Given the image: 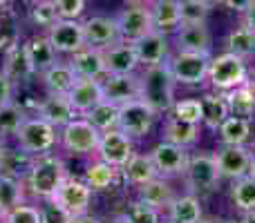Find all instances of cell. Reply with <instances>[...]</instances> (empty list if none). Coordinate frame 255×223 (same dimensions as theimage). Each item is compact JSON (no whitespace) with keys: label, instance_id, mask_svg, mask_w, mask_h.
Listing matches in <instances>:
<instances>
[{"label":"cell","instance_id":"cell-54","mask_svg":"<svg viewBox=\"0 0 255 223\" xmlns=\"http://www.w3.org/2000/svg\"><path fill=\"white\" fill-rule=\"evenodd\" d=\"M249 174L255 176V149L251 152V170H249Z\"/></svg>","mask_w":255,"mask_h":223},{"label":"cell","instance_id":"cell-16","mask_svg":"<svg viewBox=\"0 0 255 223\" xmlns=\"http://www.w3.org/2000/svg\"><path fill=\"white\" fill-rule=\"evenodd\" d=\"M101 85L106 101H112L117 105H124L132 98L141 96V76H136L134 72H130V74H106V80Z\"/></svg>","mask_w":255,"mask_h":223},{"label":"cell","instance_id":"cell-1","mask_svg":"<svg viewBox=\"0 0 255 223\" xmlns=\"http://www.w3.org/2000/svg\"><path fill=\"white\" fill-rule=\"evenodd\" d=\"M157 114H166L175 105V76L168 67V58L157 65H148L141 74V96Z\"/></svg>","mask_w":255,"mask_h":223},{"label":"cell","instance_id":"cell-6","mask_svg":"<svg viewBox=\"0 0 255 223\" xmlns=\"http://www.w3.org/2000/svg\"><path fill=\"white\" fill-rule=\"evenodd\" d=\"M159 114L143 101V98H132V101L119 105V121H117V127L121 132H126L132 139H139V136H145L154 125V118Z\"/></svg>","mask_w":255,"mask_h":223},{"label":"cell","instance_id":"cell-53","mask_svg":"<svg viewBox=\"0 0 255 223\" xmlns=\"http://www.w3.org/2000/svg\"><path fill=\"white\" fill-rule=\"evenodd\" d=\"M4 154H7V148H4V136L0 134V161H2Z\"/></svg>","mask_w":255,"mask_h":223},{"label":"cell","instance_id":"cell-5","mask_svg":"<svg viewBox=\"0 0 255 223\" xmlns=\"http://www.w3.org/2000/svg\"><path fill=\"white\" fill-rule=\"evenodd\" d=\"M101 132L88 121V118H79L70 121L67 125H63L61 134H58V143L63 145V149L70 154H90L97 152Z\"/></svg>","mask_w":255,"mask_h":223},{"label":"cell","instance_id":"cell-37","mask_svg":"<svg viewBox=\"0 0 255 223\" xmlns=\"http://www.w3.org/2000/svg\"><path fill=\"white\" fill-rule=\"evenodd\" d=\"M117 170H119V167H115L99 158L97 163H92V165L85 170L83 181L90 185L92 192H97V190H108L117 181Z\"/></svg>","mask_w":255,"mask_h":223},{"label":"cell","instance_id":"cell-11","mask_svg":"<svg viewBox=\"0 0 255 223\" xmlns=\"http://www.w3.org/2000/svg\"><path fill=\"white\" fill-rule=\"evenodd\" d=\"M117 25H119L121 38L124 40H136L143 34H148L152 27V13H150V4L148 2H136L132 0L130 4L115 18Z\"/></svg>","mask_w":255,"mask_h":223},{"label":"cell","instance_id":"cell-9","mask_svg":"<svg viewBox=\"0 0 255 223\" xmlns=\"http://www.w3.org/2000/svg\"><path fill=\"white\" fill-rule=\"evenodd\" d=\"M97 154L101 161L110 163L115 167H124L128 158L134 154V145H132V136H128L126 132H121L119 127L115 130L101 132V139L97 145Z\"/></svg>","mask_w":255,"mask_h":223},{"label":"cell","instance_id":"cell-26","mask_svg":"<svg viewBox=\"0 0 255 223\" xmlns=\"http://www.w3.org/2000/svg\"><path fill=\"white\" fill-rule=\"evenodd\" d=\"M121 172H124V179L128 183L136 185V188L148 183V181H152L154 176H159L152 156H150V154H136V152L128 158V163L121 167Z\"/></svg>","mask_w":255,"mask_h":223},{"label":"cell","instance_id":"cell-58","mask_svg":"<svg viewBox=\"0 0 255 223\" xmlns=\"http://www.w3.org/2000/svg\"><path fill=\"white\" fill-rule=\"evenodd\" d=\"M110 223H126L124 217H119V219H115V221H110Z\"/></svg>","mask_w":255,"mask_h":223},{"label":"cell","instance_id":"cell-8","mask_svg":"<svg viewBox=\"0 0 255 223\" xmlns=\"http://www.w3.org/2000/svg\"><path fill=\"white\" fill-rule=\"evenodd\" d=\"M208 65L211 54H195V52H177L172 58H168L175 83L181 85H199L208 78Z\"/></svg>","mask_w":255,"mask_h":223},{"label":"cell","instance_id":"cell-55","mask_svg":"<svg viewBox=\"0 0 255 223\" xmlns=\"http://www.w3.org/2000/svg\"><path fill=\"white\" fill-rule=\"evenodd\" d=\"M249 85H251V89L255 92V70H253V74H249V80H247Z\"/></svg>","mask_w":255,"mask_h":223},{"label":"cell","instance_id":"cell-15","mask_svg":"<svg viewBox=\"0 0 255 223\" xmlns=\"http://www.w3.org/2000/svg\"><path fill=\"white\" fill-rule=\"evenodd\" d=\"M83 34H85V45L97 49H108L124 40L117 20L106 16H92L88 20H83Z\"/></svg>","mask_w":255,"mask_h":223},{"label":"cell","instance_id":"cell-34","mask_svg":"<svg viewBox=\"0 0 255 223\" xmlns=\"http://www.w3.org/2000/svg\"><path fill=\"white\" fill-rule=\"evenodd\" d=\"M226 52L242 56L244 61L251 58L255 54V31L249 29L244 22L240 27H235V29H231L229 36H226Z\"/></svg>","mask_w":255,"mask_h":223},{"label":"cell","instance_id":"cell-18","mask_svg":"<svg viewBox=\"0 0 255 223\" xmlns=\"http://www.w3.org/2000/svg\"><path fill=\"white\" fill-rule=\"evenodd\" d=\"M175 40L179 52L211 54V31L206 22H181V27L175 31Z\"/></svg>","mask_w":255,"mask_h":223},{"label":"cell","instance_id":"cell-14","mask_svg":"<svg viewBox=\"0 0 255 223\" xmlns=\"http://www.w3.org/2000/svg\"><path fill=\"white\" fill-rule=\"evenodd\" d=\"M150 156H152L159 176H163V179L184 174L186 165H188V161H190L186 148L170 143V141H163V143L154 145V149L150 152Z\"/></svg>","mask_w":255,"mask_h":223},{"label":"cell","instance_id":"cell-59","mask_svg":"<svg viewBox=\"0 0 255 223\" xmlns=\"http://www.w3.org/2000/svg\"><path fill=\"white\" fill-rule=\"evenodd\" d=\"M7 2L9 0H0V7H7Z\"/></svg>","mask_w":255,"mask_h":223},{"label":"cell","instance_id":"cell-31","mask_svg":"<svg viewBox=\"0 0 255 223\" xmlns=\"http://www.w3.org/2000/svg\"><path fill=\"white\" fill-rule=\"evenodd\" d=\"M25 47H27V54H29V61H31V65H34L36 74H43L47 67H52L54 63H56L58 52L54 49V45L49 43L47 36H34Z\"/></svg>","mask_w":255,"mask_h":223},{"label":"cell","instance_id":"cell-30","mask_svg":"<svg viewBox=\"0 0 255 223\" xmlns=\"http://www.w3.org/2000/svg\"><path fill=\"white\" fill-rule=\"evenodd\" d=\"M166 210H168V219L175 223H197L202 219V206H199L197 194L175 197Z\"/></svg>","mask_w":255,"mask_h":223},{"label":"cell","instance_id":"cell-49","mask_svg":"<svg viewBox=\"0 0 255 223\" xmlns=\"http://www.w3.org/2000/svg\"><path fill=\"white\" fill-rule=\"evenodd\" d=\"M251 2L253 0H220V4H224V7H229V9H233V11H238V13H244L249 7H251Z\"/></svg>","mask_w":255,"mask_h":223},{"label":"cell","instance_id":"cell-27","mask_svg":"<svg viewBox=\"0 0 255 223\" xmlns=\"http://www.w3.org/2000/svg\"><path fill=\"white\" fill-rule=\"evenodd\" d=\"M199 139V123H190L184 118L168 116L166 125H163V141H170L181 148H190Z\"/></svg>","mask_w":255,"mask_h":223},{"label":"cell","instance_id":"cell-63","mask_svg":"<svg viewBox=\"0 0 255 223\" xmlns=\"http://www.w3.org/2000/svg\"><path fill=\"white\" fill-rule=\"evenodd\" d=\"M0 172H2V170H0Z\"/></svg>","mask_w":255,"mask_h":223},{"label":"cell","instance_id":"cell-23","mask_svg":"<svg viewBox=\"0 0 255 223\" xmlns=\"http://www.w3.org/2000/svg\"><path fill=\"white\" fill-rule=\"evenodd\" d=\"M38 116L43 118V121L52 123L54 127H63V125H67L70 121H74L79 114H76V110L70 105L67 96L49 94V96L38 105Z\"/></svg>","mask_w":255,"mask_h":223},{"label":"cell","instance_id":"cell-42","mask_svg":"<svg viewBox=\"0 0 255 223\" xmlns=\"http://www.w3.org/2000/svg\"><path fill=\"white\" fill-rule=\"evenodd\" d=\"M56 20H61V18H58V11L52 0H36L34 7H31V22H34L36 27L49 29Z\"/></svg>","mask_w":255,"mask_h":223},{"label":"cell","instance_id":"cell-35","mask_svg":"<svg viewBox=\"0 0 255 223\" xmlns=\"http://www.w3.org/2000/svg\"><path fill=\"white\" fill-rule=\"evenodd\" d=\"M22 194H25V190H22L20 181L11 174L0 172V212H2V217L11 212L16 206H20Z\"/></svg>","mask_w":255,"mask_h":223},{"label":"cell","instance_id":"cell-17","mask_svg":"<svg viewBox=\"0 0 255 223\" xmlns=\"http://www.w3.org/2000/svg\"><path fill=\"white\" fill-rule=\"evenodd\" d=\"M67 101H70V105L74 107L79 116H83V114L90 112L94 105L106 101L101 80L99 78H79L74 83V87L67 92Z\"/></svg>","mask_w":255,"mask_h":223},{"label":"cell","instance_id":"cell-2","mask_svg":"<svg viewBox=\"0 0 255 223\" xmlns=\"http://www.w3.org/2000/svg\"><path fill=\"white\" fill-rule=\"evenodd\" d=\"M67 167L58 156L52 154H38L36 158H31L29 172H27V188L31 190L34 197L40 199H52L54 192L58 190V185L67 179Z\"/></svg>","mask_w":255,"mask_h":223},{"label":"cell","instance_id":"cell-28","mask_svg":"<svg viewBox=\"0 0 255 223\" xmlns=\"http://www.w3.org/2000/svg\"><path fill=\"white\" fill-rule=\"evenodd\" d=\"M199 101H202V123L208 127V130H217V127L231 116L224 92L206 94V96L199 98Z\"/></svg>","mask_w":255,"mask_h":223},{"label":"cell","instance_id":"cell-33","mask_svg":"<svg viewBox=\"0 0 255 223\" xmlns=\"http://www.w3.org/2000/svg\"><path fill=\"white\" fill-rule=\"evenodd\" d=\"M224 98H226V103H229V112L233 114V116H244V118L253 116V112H255V92L251 89L249 83L238 85V87L224 92Z\"/></svg>","mask_w":255,"mask_h":223},{"label":"cell","instance_id":"cell-46","mask_svg":"<svg viewBox=\"0 0 255 223\" xmlns=\"http://www.w3.org/2000/svg\"><path fill=\"white\" fill-rule=\"evenodd\" d=\"M58 11V18L67 20H79L81 13L85 11V0H52Z\"/></svg>","mask_w":255,"mask_h":223},{"label":"cell","instance_id":"cell-47","mask_svg":"<svg viewBox=\"0 0 255 223\" xmlns=\"http://www.w3.org/2000/svg\"><path fill=\"white\" fill-rule=\"evenodd\" d=\"M40 217H43V223H70V212H65L58 203H54L52 199H47L43 208H40Z\"/></svg>","mask_w":255,"mask_h":223},{"label":"cell","instance_id":"cell-45","mask_svg":"<svg viewBox=\"0 0 255 223\" xmlns=\"http://www.w3.org/2000/svg\"><path fill=\"white\" fill-rule=\"evenodd\" d=\"M2 219H4V223H43L40 208L27 206V203H20V206H16L11 212H7Z\"/></svg>","mask_w":255,"mask_h":223},{"label":"cell","instance_id":"cell-44","mask_svg":"<svg viewBox=\"0 0 255 223\" xmlns=\"http://www.w3.org/2000/svg\"><path fill=\"white\" fill-rule=\"evenodd\" d=\"M172 116L184 118L190 123H202V101L197 98H186V101H175L172 105Z\"/></svg>","mask_w":255,"mask_h":223},{"label":"cell","instance_id":"cell-7","mask_svg":"<svg viewBox=\"0 0 255 223\" xmlns=\"http://www.w3.org/2000/svg\"><path fill=\"white\" fill-rule=\"evenodd\" d=\"M184 176L190 194H199V197L211 194L217 188V181H220L215 156L213 154H195V156H190Z\"/></svg>","mask_w":255,"mask_h":223},{"label":"cell","instance_id":"cell-48","mask_svg":"<svg viewBox=\"0 0 255 223\" xmlns=\"http://www.w3.org/2000/svg\"><path fill=\"white\" fill-rule=\"evenodd\" d=\"M13 101V83L9 80V76L4 72H0V105Z\"/></svg>","mask_w":255,"mask_h":223},{"label":"cell","instance_id":"cell-36","mask_svg":"<svg viewBox=\"0 0 255 223\" xmlns=\"http://www.w3.org/2000/svg\"><path fill=\"white\" fill-rule=\"evenodd\" d=\"M83 118H88L99 132L115 130L117 121H119V105L112 101H101L99 105H94L90 112L83 114Z\"/></svg>","mask_w":255,"mask_h":223},{"label":"cell","instance_id":"cell-29","mask_svg":"<svg viewBox=\"0 0 255 223\" xmlns=\"http://www.w3.org/2000/svg\"><path fill=\"white\" fill-rule=\"evenodd\" d=\"M139 199L145 201L148 206L161 210V208L170 206V201L175 199V192H172V188L168 185V181L163 176H154L152 181L139 185Z\"/></svg>","mask_w":255,"mask_h":223},{"label":"cell","instance_id":"cell-38","mask_svg":"<svg viewBox=\"0 0 255 223\" xmlns=\"http://www.w3.org/2000/svg\"><path fill=\"white\" fill-rule=\"evenodd\" d=\"M231 199H233V206L242 212H253L255 210V176L247 174L242 179L233 181V188H231Z\"/></svg>","mask_w":255,"mask_h":223},{"label":"cell","instance_id":"cell-22","mask_svg":"<svg viewBox=\"0 0 255 223\" xmlns=\"http://www.w3.org/2000/svg\"><path fill=\"white\" fill-rule=\"evenodd\" d=\"M2 72L9 76V80H11L13 85H16V83H25V80L29 78L31 74H36L25 45L16 43L11 49H7V52H4Z\"/></svg>","mask_w":255,"mask_h":223},{"label":"cell","instance_id":"cell-25","mask_svg":"<svg viewBox=\"0 0 255 223\" xmlns=\"http://www.w3.org/2000/svg\"><path fill=\"white\" fill-rule=\"evenodd\" d=\"M40 76H43V83H45V87H47V92L58 94V96H67V92H70V89L74 87V83L79 80V76L72 70L70 63H58V61L54 63L52 67H47Z\"/></svg>","mask_w":255,"mask_h":223},{"label":"cell","instance_id":"cell-43","mask_svg":"<svg viewBox=\"0 0 255 223\" xmlns=\"http://www.w3.org/2000/svg\"><path fill=\"white\" fill-rule=\"evenodd\" d=\"M211 4L202 0H179V13L181 22H206Z\"/></svg>","mask_w":255,"mask_h":223},{"label":"cell","instance_id":"cell-20","mask_svg":"<svg viewBox=\"0 0 255 223\" xmlns=\"http://www.w3.org/2000/svg\"><path fill=\"white\" fill-rule=\"evenodd\" d=\"M136 49V56H139V63L148 65H157V63H163L168 58V38L166 34L157 29H150L148 34H143L141 38L132 40Z\"/></svg>","mask_w":255,"mask_h":223},{"label":"cell","instance_id":"cell-39","mask_svg":"<svg viewBox=\"0 0 255 223\" xmlns=\"http://www.w3.org/2000/svg\"><path fill=\"white\" fill-rule=\"evenodd\" d=\"M16 43H20V27H18V18L11 9L0 7V49L7 52Z\"/></svg>","mask_w":255,"mask_h":223},{"label":"cell","instance_id":"cell-41","mask_svg":"<svg viewBox=\"0 0 255 223\" xmlns=\"http://www.w3.org/2000/svg\"><path fill=\"white\" fill-rule=\"evenodd\" d=\"M124 219H126V223H161V217H159L157 208L148 206V203L141 201V199L128 206Z\"/></svg>","mask_w":255,"mask_h":223},{"label":"cell","instance_id":"cell-57","mask_svg":"<svg viewBox=\"0 0 255 223\" xmlns=\"http://www.w3.org/2000/svg\"><path fill=\"white\" fill-rule=\"evenodd\" d=\"M202 2H206V4H217L220 0H202Z\"/></svg>","mask_w":255,"mask_h":223},{"label":"cell","instance_id":"cell-52","mask_svg":"<svg viewBox=\"0 0 255 223\" xmlns=\"http://www.w3.org/2000/svg\"><path fill=\"white\" fill-rule=\"evenodd\" d=\"M238 223H255V210L253 212H244V217Z\"/></svg>","mask_w":255,"mask_h":223},{"label":"cell","instance_id":"cell-4","mask_svg":"<svg viewBox=\"0 0 255 223\" xmlns=\"http://www.w3.org/2000/svg\"><path fill=\"white\" fill-rule=\"evenodd\" d=\"M16 139H18L20 149L25 154H29V156L47 154L49 149L58 143L56 127H54L52 123L43 121L40 116L25 118V121H22V125L18 127V132H16Z\"/></svg>","mask_w":255,"mask_h":223},{"label":"cell","instance_id":"cell-62","mask_svg":"<svg viewBox=\"0 0 255 223\" xmlns=\"http://www.w3.org/2000/svg\"><path fill=\"white\" fill-rule=\"evenodd\" d=\"M0 219H2V212H0Z\"/></svg>","mask_w":255,"mask_h":223},{"label":"cell","instance_id":"cell-56","mask_svg":"<svg viewBox=\"0 0 255 223\" xmlns=\"http://www.w3.org/2000/svg\"><path fill=\"white\" fill-rule=\"evenodd\" d=\"M197 223H222V221H217V219H204V217H202Z\"/></svg>","mask_w":255,"mask_h":223},{"label":"cell","instance_id":"cell-40","mask_svg":"<svg viewBox=\"0 0 255 223\" xmlns=\"http://www.w3.org/2000/svg\"><path fill=\"white\" fill-rule=\"evenodd\" d=\"M25 114L22 110L16 105V103H4V105H0V134H13L16 136L18 127L22 125V121H25Z\"/></svg>","mask_w":255,"mask_h":223},{"label":"cell","instance_id":"cell-12","mask_svg":"<svg viewBox=\"0 0 255 223\" xmlns=\"http://www.w3.org/2000/svg\"><path fill=\"white\" fill-rule=\"evenodd\" d=\"M215 165L220 172V179H242L251 170V149L244 145H222L215 154Z\"/></svg>","mask_w":255,"mask_h":223},{"label":"cell","instance_id":"cell-3","mask_svg":"<svg viewBox=\"0 0 255 223\" xmlns=\"http://www.w3.org/2000/svg\"><path fill=\"white\" fill-rule=\"evenodd\" d=\"M208 80H211V85L217 92H229V89L238 87V85H244L249 80L247 61L231 52H224L220 56L211 58Z\"/></svg>","mask_w":255,"mask_h":223},{"label":"cell","instance_id":"cell-21","mask_svg":"<svg viewBox=\"0 0 255 223\" xmlns=\"http://www.w3.org/2000/svg\"><path fill=\"white\" fill-rule=\"evenodd\" d=\"M70 65H72V70L76 72L79 78H101V76L108 74L103 49L88 47V45H85L83 49H79L76 54H72Z\"/></svg>","mask_w":255,"mask_h":223},{"label":"cell","instance_id":"cell-13","mask_svg":"<svg viewBox=\"0 0 255 223\" xmlns=\"http://www.w3.org/2000/svg\"><path fill=\"white\" fill-rule=\"evenodd\" d=\"M47 38L58 54H70L72 56V54H76L79 49L85 47L83 22L61 18V20H56L47 29Z\"/></svg>","mask_w":255,"mask_h":223},{"label":"cell","instance_id":"cell-60","mask_svg":"<svg viewBox=\"0 0 255 223\" xmlns=\"http://www.w3.org/2000/svg\"><path fill=\"white\" fill-rule=\"evenodd\" d=\"M136 2H152V0H136Z\"/></svg>","mask_w":255,"mask_h":223},{"label":"cell","instance_id":"cell-32","mask_svg":"<svg viewBox=\"0 0 255 223\" xmlns=\"http://www.w3.org/2000/svg\"><path fill=\"white\" fill-rule=\"evenodd\" d=\"M220 139L224 145H244L249 139H251V118L244 116H233L231 114L220 127Z\"/></svg>","mask_w":255,"mask_h":223},{"label":"cell","instance_id":"cell-10","mask_svg":"<svg viewBox=\"0 0 255 223\" xmlns=\"http://www.w3.org/2000/svg\"><path fill=\"white\" fill-rule=\"evenodd\" d=\"M52 201L58 203V206H61L65 212H70L72 217L85 215L90 203H92V190H90V185L85 183V181L67 176V179L58 185L56 192H54Z\"/></svg>","mask_w":255,"mask_h":223},{"label":"cell","instance_id":"cell-51","mask_svg":"<svg viewBox=\"0 0 255 223\" xmlns=\"http://www.w3.org/2000/svg\"><path fill=\"white\" fill-rule=\"evenodd\" d=\"M70 223H101V221L94 219V217H90L88 212H85V215H74V217H70Z\"/></svg>","mask_w":255,"mask_h":223},{"label":"cell","instance_id":"cell-50","mask_svg":"<svg viewBox=\"0 0 255 223\" xmlns=\"http://www.w3.org/2000/svg\"><path fill=\"white\" fill-rule=\"evenodd\" d=\"M242 22L249 27L251 31H255V0L251 2V7L247 9V11L242 13Z\"/></svg>","mask_w":255,"mask_h":223},{"label":"cell","instance_id":"cell-61","mask_svg":"<svg viewBox=\"0 0 255 223\" xmlns=\"http://www.w3.org/2000/svg\"><path fill=\"white\" fill-rule=\"evenodd\" d=\"M161 223H175V221H170V219H166V221H161Z\"/></svg>","mask_w":255,"mask_h":223},{"label":"cell","instance_id":"cell-19","mask_svg":"<svg viewBox=\"0 0 255 223\" xmlns=\"http://www.w3.org/2000/svg\"><path fill=\"white\" fill-rule=\"evenodd\" d=\"M103 58H106L108 74H130V72H136V67L141 65L136 49L130 40H121V43L103 49Z\"/></svg>","mask_w":255,"mask_h":223},{"label":"cell","instance_id":"cell-24","mask_svg":"<svg viewBox=\"0 0 255 223\" xmlns=\"http://www.w3.org/2000/svg\"><path fill=\"white\" fill-rule=\"evenodd\" d=\"M150 13H152V27L161 34H170L181 27L179 0H152Z\"/></svg>","mask_w":255,"mask_h":223}]
</instances>
